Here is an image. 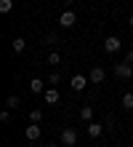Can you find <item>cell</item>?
I'll return each instance as SVG.
<instances>
[{
    "instance_id": "obj_8",
    "label": "cell",
    "mask_w": 133,
    "mask_h": 147,
    "mask_svg": "<svg viewBox=\"0 0 133 147\" xmlns=\"http://www.w3.org/2000/svg\"><path fill=\"white\" fill-rule=\"evenodd\" d=\"M104 75H106V72H104V67H99V64L91 67V72H88V78H91V83H93V86H96V83H101V80H104Z\"/></svg>"
},
{
    "instance_id": "obj_12",
    "label": "cell",
    "mask_w": 133,
    "mask_h": 147,
    "mask_svg": "<svg viewBox=\"0 0 133 147\" xmlns=\"http://www.w3.org/2000/svg\"><path fill=\"white\" fill-rule=\"evenodd\" d=\"M11 48L16 51V54H21V51L27 48V40H24V38H13V43H11Z\"/></svg>"
},
{
    "instance_id": "obj_2",
    "label": "cell",
    "mask_w": 133,
    "mask_h": 147,
    "mask_svg": "<svg viewBox=\"0 0 133 147\" xmlns=\"http://www.w3.org/2000/svg\"><path fill=\"white\" fill-rule=\"evenodd\" d=\"M120 48H122V40L117 35H109V38L104 40V51H106V54H117Z\"/></svg>"
},
{
    "instance_id": "obj_13",
    "label": "cell",
    "mask_w": 133,
    "mask_h": 147,
    "mask_svg": "<svg viewBox=\"0 0 133 147\" xmlns=\"http://www.w3.org/2000/svg\"><path fill=\"white\" fill-rule=\"evenodd\" d=\"M19 105H21V99H19V96H16V94H11V96H8V99H5V107H8V110H16V107H19Z\"/></svg>"
},
{
    "instance_id": "obj_17",
    "label": "cell",
    "mask_w": 133,
    "mask_h": 147,
    "mask_svg": "<svg viewBox=\"0 0 133 147\" xmlns=\"http://www.w3.org/2000/svg\"><path fill=\"white\" fill-rule=\"evenodd\" d=\"M59 62H61L59 51H53V54H48V64H59Z\"/></svg>"
},
{
    "instance_id": "obj_11",
    "label": "cell",
    "mask_w": 133,
    "mask_h": 147,
    "mask_svg": "<svg viewBox=\"0 0 133 147\" xmlns=\"http://www.w3.org/2000/svg\"><path fill=\"white\" fill-rule=\"evenodd\" d=\"M80 120L91 123V120H93V107H80Z\"/></svg>"
},
{
    "instance_id": "obj_7",
    "label": "cell",
    "mask_w": 133,
    "mask_h": 147,
    "mask_svg": "<svg viewBox=\"0 0 133 147\" xmlns=\"http://www.w3.org/2000/svg\"><path fill=\"white\" fill-rule=\"evenodd\" d=\"M88 83H91V78H85V75H75V78H72V83H69V86H72V91H83V88H85Z\"/></svg>"
},
{
    "instance_id": "obj_22",
    "label": "cell",
    "mask_w": 133,
    "mask_h": 147,
    "mask_svg": "<svg viewBox=\"0 0 133 147\" xmlns=\"http://www.w3.org/2000/svg\"><path fill=\"white\" fill-rule=\"evenodd\" d=\"M128 24H130V27H133V13H130V19H128Z\"/></svg>"
},
{
    "instance_id": "obj_3",
    "label": "cell",
    "mask_w": 133,
    "mask_h": 147,
    "mask_svg": "<svg viewBox=\"0 0 133 147\" xmlns=\"http://www.w3.org/2000/svg\"><path fill=\"white\" fill-rule=\"evenodd\" d=\"M61 144L64 147H75L77 144V128H64V131H61Z\"/></svg>"
},
{
    "instance_id": "obj_15",
    "label": "cell",
    "mask_w": 133,
    "mask_h": 147,
    "mask_svg": "<svg viewBox=\"0 0 133 147\" xmlns=\"http://www.w3.org/2000/svg\"><path fill=\"white\" fill-rule=\"evenodd\" d=\"M29 120L32 123H40L43 120V110H29Z\"/></svg>"
},
{
    "instance_id": "obj_16",
    "label": "cell",
    "mask_w": 133,
    "mask_h": 147,
    "mask_svg": "<svg viewBox=\"0 0 133 147\" xmlns=\"http://www.w3.org/2000/svg\"><path fill=\"white\" fill-rule=\"evenodd\" d=\"M13 8V0H0V13H8Z\"/></svg>"
},
{
    "instance_id": "obj_4",
    "label": "cell",
    "mask_w": 133,
    "mask_h": 147,
    "mask_svg": "<svg viewBox=\"0 0 133 147\" xmlns=\"http://www.w3.org/2000/svg\"><path fill=\"white\" fill-rule=\"evenodd\" d=\"M114 75H117V78H122V80H128V78L133 75V64H128V62L114 64Z\"/></svg>"
},
{
    "instance_id": "obj_20",
    "label": "cell",
    "mask_w": 133,
    "mask_h": 147,
    "mask_svg": "<svg viewBox=\"0 0 133 147\" xmlns=\"http://www.w3.org/2000/svg\"><path fill=\"white\" fill-rule=\"evenodd\" d=\"M125 62H128V64H133V48L128 51V56H125Z\"/></svg>"
},
{
    "instance_id": "obj_6",
    "label": "cell",
    "mask_w": 133,
    "mask_h": 147,
    "mask_svg": "<svg viewBox=\"0 0 133 147\" xmlns=\"http://www.w3.org/2000/svg\"><path fill=\"white\" fill-rule=\"evenodd\" d=\"M43 99H45V105H56V102L61 99V94H59V88H56V86H51V88H45Z\"/></svg>"
},
{
    "instance_id": "obj_9",
    "label": "cell",
    "mask_w": 133,
    "mask_h": 147,
    "mask_svg": "<svg viewBox=\"0 0 133 147\" xmlns=\"http://www.w3.org/2000/svg\"><path fill=\"white\" fill-rule=\"evenodd\" d=\"M101 134H104V126L96 123V120H91V123H88V136H91V139H99Z\"/></svg>"
},
{
    "instance_id": "obj_21",
    "label": "cell",
    "mask_w": 133,
    "mask_h": 147,
    "mask_svg": "<svg viewBox=\"0 0 133 147\" xmlns=\"http://www.w3.org/2000/svg\"><path fill=\"white\" fill-rule=\"evenodd\" d=\"M43 147H56V144H53V142H45V144H43Z\"/></svg>"
},
{
    "instance_id": "obj_1",
    "label": "cell",
    "mask_w": 133,
    "mask_h": 147,
    "mask_svg": "<svg viewBox=\"0 0 133 147\" xmlns=\"http://www.w3.org/2000/svg\"><path fill=\"white\" fill-rule=\"evenodd\" d=\"M77 24V13L75 11H64L59 16V27H64V30H69V27H75Z\"/></svg>"
},
{
    "instance_id": "obj_18",
    "label": "cell",
    "mask_w": 133,
    "mask_h": 147,
    "mask_svg": "<svg viewBox=\"0 0 133 147\" xmlns=\"http://www.w3.org/2000/svg\"><path fill=\"white\" fill-rule=\"evenodd\" d=\"M48 83H51V86H59V72H51V75H48Z\"/></svg>"
},
{
    "instance_id": "obj_14",
    "label": "cell",
    "mask_w": 133,
    "mask_h": 147,
    "mask_svg": "<svg viewBox=\"0 0 133 147\" xmlns=\"http://www.w3.org/2000/svg\"><path fill=\"white\" fill-rule=\"evenodd\" d=\"M122 110H133V94L130 91L122 94Z\"/></svg>"
},
{
    "instance_id": "obj_5",
    "label": "cell",
    "mask_w": 133,
    "mask_h": 147,
    "mask_svg": "<svg viewBox=\"0 0 133 147\" xmlns=\"http://www.w3.org/2000/svg\"><path fill=\"white\" fill-rule=\"evenodd\" d=\"M40 134H43L40 123H29V126H27V131H24V136H27L29 142H37V139H40Z\"/></svg>"
},
{
    "instance_id": "obj_10",
    "label": "cell",
    "mask_w": 133,
    "mask_h": 147,
    "mask_svg": "<svg viewBox=\"0 0 133 147\" xmlns=\"http://www.w3.org/2000/svg\"><path fill=\"white\" fill-rule=\"evenodd\" d=\"M29 94H45V83L40 78H32L29 80Z\"/></svg>"
},
{
    "instance_id": "obj_19",
    "label": "cell",
    "mask_w": 133,
    "mask_h": 147,
    "mask_svg": "<svg viewBox=\"0 0 133 147\" xmlns=\"http://www.w3.org/2000/svg\"><path fill=\"white\" fill-rule=\"evenodd\" d=\"M0 120H3V123H8V120H11V110H3V112H0Z\"/></svg>"
}]
</instances>
